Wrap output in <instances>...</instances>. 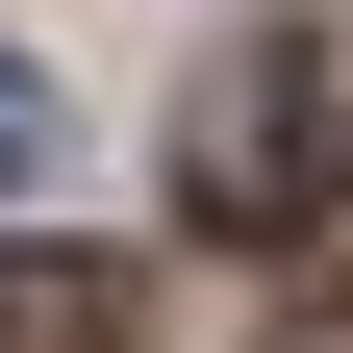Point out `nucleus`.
Returning a JSON list of instances; mask_svg holds the SVG:
<instances>
[{
  "label": "nucleus",
  "instance_id": "1",
  "mask_svg": "<svg viewBox=\"0 0 353 353\" xmlns=\"http://www.w3.org/2000/svg\"><path fill=\"white\" fill-rule=\"evenodd\" d=\"M328 76H353V51L202 76V228H328Z\"/></svg>",
  "mask_w": 353,
  "mask_h": 353
},
{
  "label": "nucleus",
  "instance_id": "2",
  "mask_svg": "<svg viewBox=\"0 0 353 353\" xmlns=\"http://www.w3.org/2000/svg\"><path fill=\"white\" fill-rule=\"evenodd\" d=\"M0 353H126V278L101 252H0Z\"/></svg>",
  "mask_w": 353,
  "mask_h": 353
},
{
  "label": "nucleus",
  "instance_id": "3",
  "mask_svg": "<svg viewBox=\"0 0 353 353\" xmlns=\"http://www.w3.org/2000/svg\"><path fill=\"white\" fill-rule=\"evenodd\" d=\"M0 202H51V76L0 51Z\"/></svg>",
  "mask_w": 353,
  "mask_h": 353
}]
</instances>
